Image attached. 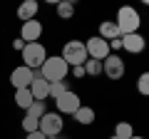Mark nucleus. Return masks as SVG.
I'll use <instances>...</instances> for the list:
<instances>
[{
	"instance_id": "f257e3e1",
	"label": "nucleus",
	"mask_w": 149,
	"mask_h": 139,
	"mask_svg": "<svg viewBox=\"0 0 149 139\" xmlns=\"http://www.w3.org/2000/svg\"><path fill=\"white\" fill-rule=\"evenodd\" d=\"M40 72H42V77L52 85V82H62L67 80V72H70V65L65 62L60 55H50L47 60H45V65L40 67Z\"/></svg>"
},
{
	"instance_id": "f03ea898",
	"label": "nucleus",
	"mask_w": 149,
	"mask_h": 139,
	"mask_svg": "<svg viewBox=\"0 0 149 139\" xmlns=\"http://www.w3.org/2000/svg\"><path fill=\"white\" fill-rule=\"evenodd\" d=\"M60 57H62L70 67H82V65L90 60V55H87V47H85L82 40H70V42H65Z\"/></svg>"
},
{
	"instance_id": "7ed1b4c3",
	"label": "nucleus",
	"mask_w": 149,
	"mask_h": 139,
	"mask_svg": "<svg viewBox=\"0 0 149 139\" xmlns=\"http://www.w3.org/2000/svg\"><path fill=\"white\" fill-rule=\"evenodd\" d=\"M117 27L122 35H134V32H139V25H142V17H139V13L134 10V8L124 5L117 10Z\"/></svg>"
},
{
	"instance_id": "20e7f679",
	"label": "nucleus",
	"mask_w": 149,
	"mask_h": 139,
	"mask_svg": "<svg viewBox=\"0 0 149 139\" xmlns=\"http://www.w3.org/2000/svg\"><path fill=\"white\" fill-rule=\"evenodd\" d=\"M22 60H25V67H30L32 72H35V70H40L45 65V60L50 57L47 55V50H45V45H40V42H27L25 47H22Z\"/></svg>"
},
{
	"instance_id": "39448f33",
	"label": "nucleus",
	"mask_w": 149,
	"mask_h": 139,
	"mask_svg": "<svg viewBox=\"0 0 149 139\" xmlns=\"http://www.w3.org/2000/svg\"><path fill=\"white\" fill-rule=\"evenodd\" d=\"M65 129V119L60 112H47L42 119H40V132L45 134V137H57V134H62Z\"/></svg>"
},
{
	"instance_id": "423d86ee",
	"label": "nucleus",
	"mask_w": 149,
	"mask_h": 139,
	"mask_svg": "<svg viewBox=\"0 0 149 139\" xmlns=\"http://www.w3.org/2000/svg\"><path fill=\"white\" fill-rule=\"evenodd\" d=\"M85 47H87V55H90V60H100V62H104V60L112 55L109 42H107V40H102L100 35L90 38V40L85 42Z\"/></svg>"
},
{
	"instance_id": "0eeeda50",
	"label": "nucleus",
	"mask_w": 149,
	"mask_h": 139,
	"mask_svg": "<svg viewBox=\"0 0 149 139\" xmlns=\"http://www.w3.org/2000/svg\"><path fill=\"white\" fill-rule=\"evenodd\" d=\"M55 104H57V112L60 114H74L77 112V109L82 107V99H80V95H77V92H65L62 97H57V99H55Z\"/></svg>"
},
{
	"instance_id": "6e6552de",
	"label": "nucleus",
	"mask_w": 149,
	"mask_h": 139,
	"mask_svg": "<svg viewBox=\"0 0 149 139\" xmlns=\"http://www.w3.org/2000/svg\"><path fill=\"white\" fill-rule=\"evenodd\" d=\"M124 60L119 57V55H109V57L102 62V72H104L109 80H122L124 77Z\"/></svg>"
},
{
	"instance_id": "1a4fd4ad",
	"label": "nucleus",
	"mask_w": 149,
	"mask_h": 139,
	"mask_svg": "<svg viewBox=\"0 0 149 139\" xmlns=\"http://www.w3.org/2000/svg\"><path fill=\"white\" fill-rule=\"evenodd\" d=\"M30 92L37 102H45L50 97V82L42 77L40 70H35V75H32V85H30Z\"/></svg>"
},
{
	"instance_id": "9d476101",
	"label": "nucleus",
	"mask_w": 149,
	"mask_h": 139,
	"mask_svg": "<svg viewBox=\"0 0 149 139\" xmlns=\"http://www.w3.org/2000/svg\"><path fill=\"white\" fill-rule=\"evenodd\" d=\"M32 72L30 67H25V65H20V67H15L10 72V82H13V87L15 90H27V87L32 85Z\"/></svg>"
},
{
	"instance_id": "9b49d317",
	"label": "nucleus",
	"mask_w": 149,
	"mask_h": 139,
	"mask_svg": "<svg viewBox=\"0 0 149 139\" xmlns=\"http://www.w3.org/2000/svg\"><path fill=\"white\" fill-rule=\"evenodd\" d=\"M40 35H42V22L40 20H27V22H22V27H20V40L22 42H37L40 40Z\"/></svg>"
},
{
	"instance_id": "f8f14e48",
	"label": "nucleus",
	"mask_w": 149,
	"mask_h": 139,
	"mask_svg": "<svg viewBox=\"0 0 149 139\" xmlns=\"http://www.w3.org/2000/svg\"><path fill=\"white\" fill-rule=\"evenodd\" d=\"M144 47H147V40H144L139 32H134V35H122V50H127V52H132V55H139V52H144Z\"/></svg>"
},
{
	"instance_id": "ddd939ff",
	"label": "nucleus",
	"mask_w": 149,
	"mask_h": 139,
	"mask_svg": "<svg viewBox=\"0 0 149 139\" xmlns=\"http://www.w3.org/2000/svg\"><path fill=\"white\" fill-rule=\"evenodd\" d=\"M100 38H102V40H107V42H112V40L122 38V32H119L117 22H114V20H104V22L100 25Z\"/></svg>"
},
{
	"instance_id": "4468645a",
	"label": "nucleus",
	"mask_w": 149,
	"mask_h": 139,
	"mask_svg": "<svg viewBox=\"0 0 149 139\" xmlns=\"http://www.w3.org/2000/svg\"><path fill=\"white\" fill-rule=\"evenodd\" d=\"M37 10H40V5H37L35 0H25V3H22V5L17 8V17H20L22 22H27V20H35Z\"/></svg>"
},
{
	"instance_id": "2eb2a0df",
	"label": "nucleus",
	"mask_w": 149,
	"mask_h": 139,
	"mask_svg": "<svg viewBox=\"0 0 149 139\" xmlns=\"http://www.w3.org/2000/svg\"><path fill=\"white\" fill-rule=\"evenodd\" d=\"M72 117H74V122H77V124H85V127H90V124L97 119V114H95V109H92V107H85V104H82V107L77 109Z\"/></svg>"
},
{
	"instance_id": "dca6fc26",
	"label": "nucleus",
	"mask_w": 149,
	"mask_h": 139,
	"mask_svg": "<svg viewBox=\"0 0 149 139\" xmlns=\"http://www.w3.org/2000/svg\"><path fill=\"white\" fill-rule=\"evenodd\" d=\"M45 114H47V107H45V102H32L30 107L25 109V117H30V119H37V122H40V119L45 117Z\"/></svg>"
},
{
	"instance_id": "f3484780",
	"label": "nucleus",
	"mask_w": 149,
	"mask_h": 139,
	"mask_svg": "<svg viewBox=\"0 0 149 139\" xmlns=\"http://www.w3.org/2000/svg\"><path fill=\"white\" fill-rule=\"evenodd\" d=\"M32 102H35V97H32L30 87H27V90H15V104H17L20 109H27Z\"/></svg>"
},
{
	"instance_id": "a211bd4d",
	"label": "nucleus",
	"mask_w": 149,
	"mask_h": 139,
	"mask_svg": "<svg viewBox=\"0 0 149 139\" xmlns=\"http://www.w3.org/2000/svg\"><path fill=\"white\" fill-rule=\"evenodd\" d=\"M55 10H57V17H60V20H70V17L74 15V5H72V3H67V0L55 3Z\"/></svg>"
},
{
	"instance_id": "6ab92c4d",
	"label": "nucleus",
	"mask_w": 149,
	"mask_h": 139,
	"mask_svg": "<svg viewBox=\"0 0 149 139\" xmlns=\"http://www.w3.org/2000/svg\"><path fill=\"white\" fill-rule=\"evenodd\" d=\"M65 92H70V82L67 80L52 82V85H50V99H57V97H62Z\"/></svg>"
},
{
	"instance_id": "aec40b11",
	"label": "nucleus",
	"mask_w": 149,
	"mask_h": 139,
	"mask_svg": "<svg viewBox=\"0 0 149 139\" xmlns=\"http://www.w3.org/2000/svg\"><path fill=\"white\" fill-rule=\"evenodd\" d=\"M114 137H119V139H129V137H134L132 124H129V122H117V127H114Z\"/></svg>"
},
{
	"instance_id": "412c9836",
	"label": "nucleus",
	"mask_w": 149,
	"mask_h": 139,
	"mask_svg": "<svg viewBox=\"0 0 149 139\" xmlns=\"http://www.w3.org/2000/svg\"><path fill=\"white\" fill-rule=\"evenodd\" d=\"M85 75L100 77L102 75V62H100V60H87V62H85Z\"/></svg>"
},
{
	"instance_id": "4be33fe9",
	"label": "nucleus",
	"mask_w": 149,
	"mask_h": 139,
	"mask_svg": "<svg viewBox=\"0 0 149 139\" xmlns=\"http://www.w3.org/2000/svg\"><path fill=\"white\" fill-rule=\"evenodd\" d=\"M137 92L144 97H149V72H142L137 77Z\"/></svg>"
},
{
	"instance_id": "5701e85b",
	"label": "nucleus",
	"mask_w": 149,
	"mask_h": 139,
	"mask_svg": "<svg viewBox=\"0 0 149 139\" xmlns=\"http://www.w3.org/2000/svg\"><path fill=\"white\" fill-rule=\"evenodd\" d=\"M22 129H25V134L40 132V122H37V119H30V117H25V119H22Z\"/></svg>"
},
{
	"instance_id": "b1692460",
	"label": "nucleus",
	"mask_w": 149,
	"mask_h": 139,
	"mask_svg": "<svg viewBox=\"0 0 149 139\" xmlns=\"http://www.w3.org/2000/svg\"><path fill=\"white\" fill-rule=\"evenodd\" d=\"M72 70V75L77 77V80H82V77H85V65H82V67H70Z\"/></svg>"
},
{
	"instance_id": "393cba45",
	"label": "nucleus",
	"mask_w": 149,
	"mask_h": 139,
	"mask_svg": "<svg viewBox=\"0 0 149 139\" xmlns=\"http://www.w3.org/2000/svg\"><path fill=\"white\" fill-rule=\"evenodd\" d=\"M109 50H122V38L112 40V42H109Z\"/></svg>"
},
{
	"instance_id": "a878e982",
	"label": "nucleus",
	"mask_w": 149,
	"mask_h": 139,
	"mask_svg": "<svg viewBox=\"0 0 149 139\" xmlns=\"http://www.w3.org/2000/svg\"><path fill=\"white\" fill-rule=\"evenodd\" d=\"M25 139H47L42 132H32V134H25Z\"/></svg>"
},
{
	"instance_id": "bb28decb",
	"label": "nucleus",
	"mask_w": 149,
	"mask_h": 139,
	"mask_svg": "<svg viewBox=\"0 0 149 139\" xmlns=\"http://www.w3.org/2000/svg\"><path fill=\"white\" fill-rule=\"evenodd\" d=\"M13 47H15V50H20V52H22V47H25V42H22V40H20V38H17V40H15V42H13Z\"/></svg>"
},
{
	"instance_id": "cd10ccee",
	"label": "nucleus",
	"mask_w": 149,
	"mask_h": 139,
	"mask_svg": "<svg viewBox=\"0 0 149 139\" xmlns=\"http://www.w3.org/2000/svg\"><path fill=\"white\" fill-rule=\"evenodd\" d=\"M50 139H65V137H62V134H57V137H50Z\"/></svg>"
},
{
	"instance_id": "c85d7f7f",
	"label": "nucleus",
	"mask_w": 149,
	"mask_h": 139,
	"mask_svg": "<svg viewBox=\"0 0 149 139\" xmlns=\"http://www.w3.org/2000/svg\"><path fill=\"white\" fill-rule=\"evenodd\" d=\"M129 139H144V137H137V134H134V137H129Z\"/></svg>"
},
{
	"instance_id": "c756f323",
	"label": "nucleus",
	"mask_w": 149,
	"mask_h": 139,
	"mask_svg": "<svg viewBox=\"0 0 149 139\" xmlns=\"http://www.w3.org/2000/svg\"><path fill=\"white\" fill-rule=\"evenodd\" d=\"M109 139H119V137H114V134H112V137H109Z\"/></svg>"
}]
</instances>
